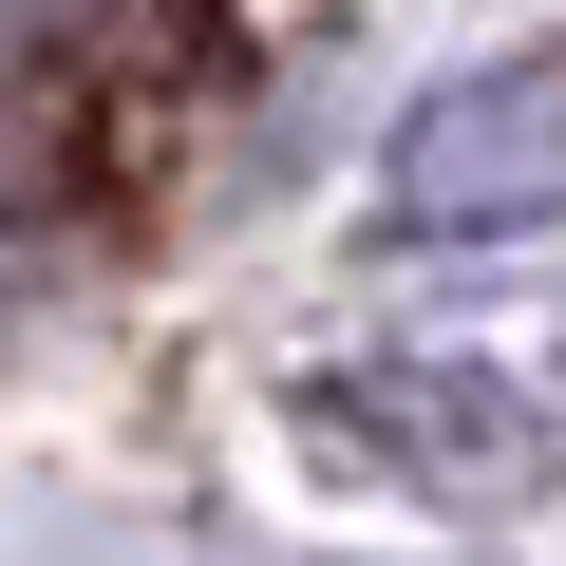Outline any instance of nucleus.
Instances as JSON below:
<instances>
[{"instance_id": "f257e3e1", "label": "nucleus", "mask_w": 566, "mask_h": 566, "mask_svg": "<svg viewBox=\"0 0 566 566\" xmlns=\"http://www.w3.org/2000/svg\"><path fill=\"white\" fill-rule=\"evenodd\" d=\"M283 434H303L322 472H359V491H397V510H453V528H491V510H528V491L566 472V416H547L510 359H472V340L322 359L303 397H283Z\"/></svg>"}, {"instance_id": "f03ea898", "label": "nucleus", "mask_w": 566, "mask_h": 566, "mask_svg": "<svg viewBox=\"0 0 566 566\" xmlns=\"http://www.w3.org/2000/svg\"><path fill=\"white\" fill-rule=\"evenodd\" d=\"M378 227L397 245H528V227H566V39L434 76L397 114V151H378Z\"/></svg>"}]
</instances>
